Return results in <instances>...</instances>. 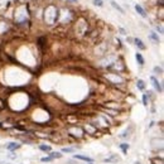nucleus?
<instances>
[{
  "label": "nucleus",
  "mask_w": 164,
  "mask_h": 164,
  "mask_svg": "<svg viewBox=\"0 0 164 164\" xmlns=\"http://www.w3.org/2000/svg\"><path fill=\"white\" fill-rule=\"evenodd\" d=\"M119 148L122 150V153H124V154H126V153H128V150H129L130 145L128 144V143H121V144H119Z\"/></svg>",
  "instance_id": "nucleus-18"
},
{
  "label": "nucleus",
  "mask_w": 164,
  "mask_h": 164,
  "mask_svg": "<svg viewBox=\"0 0 164 164\" xmlns=\"http://www.w3.org/2000/svg\"><path fill=\"white\" fill-rule=\"evenodd\" d=\"M66 138H68L70 140L72 141H78V140H82L86 134L82 129V126H77V125H73V124H68L66 126Z\"/></svg>",
  "instance_id": "nucleus-1"
},
{
  "label": "nucleus",
  "mask_w": 164,
  "mask_h": 164,
  "mask_svg": "<svg viewBox=\"0 0 164 164\" xmlns=\"http://www.w3.org/2000/svg\"><path fill=\"white\" fill-rule=\"evenodd\" d=\"M9 158H10V159H17V155L13 154V152H12V154H9Z\"/></svg>",
  "instance_id": "nucleus-30"
},
{
  "label": "nucleus",
  "mask_w": 164,
  "mask_h": 164,
  "mask_svg": "<svg viewBox=\"0 0 164 164\" xmlns=\"http://www.w3.org/2000/svg\"><path fill=\"white\" fill-rule=\"evenodd\" d=\"M111 5H112V6H114V8H115L116 10H119L120 13H122V14H124V9H122V8H121L120 5H117L115 1H111Z\"/></svg>",
  "instance_id": "nucleus-23"
},
{
  "label": "nucleus",
  "mask_w": 164,
  "mask_h": 164,
  "mask_svg": "<svg viewBox=\"0 0 164 164\" xmlns=\"http://www.w3.org/2000/svg\"><path fill=\"white\" fill-rule=\"evenodd\" d=\"M48 155L52 158V159H61L62 157H63V154L61 152H49L48 153Z\"/></svg>",
  "instance_id": "nucleus-15"
},
{
  "label": "nucleus",
  "mask_w": 164,
  "mask_h": 164,
  "mask_svg": "<svg viewBox=\"0 0 164 164\" xmlns=\"http://www.w3.org/2000/svg\"><path fill=\"white\" fill-rule=\"evenodd\" d=\"M133 42H134V44L139 48L140 51H144V49L146 48V47H145V44L143 43V40H141L140 38H134V40H133Z\"/></svg>",
  "instance_id": "nucleus-10"
},
{
  "label": "nucleus",
  "mask_w": 164,
  "mask_h": 164,
  "mask_svg": "<svg viewBox=\"0 0 164 164\" xmlns=\"http://www.w3.org/2000/svg\"><path fill=\"white\" fill-rule=\"evenodd\" d=\"M133 40H134L133 38H128V42H130V43H133Z\"/></svg>",
  "instance_id": "nucleus-33"
},
{
  "label": "nucleus",
  "mask_w": 164,
  "mask_h": 164,
  "mask_svg": "<svg viewBox=\"0 0 164 164\" xmlns=\"http://www.w3.org/2000/svg\"><path fill=\"white\" fill-rule=\"evenodd\" d=\"M82 129H83V131H85L86 135H90V136H94V138H100V136H102V133L99 131V130L96 129L94 125H91L90 122H85V124L82 125Z\"/></svg>",
  "instance_id": "nucleus-3"
},
{
  "label": "nucleus",
  "mask_w": 164,
  "mask_h": 164,
  "mask_svg": "<svg viewBox=\"0 0 164 164\" xmlns=\"http://www.w3.org/2000/svg\"><path fill=\"white\" fill-rule=\"evenodd\" d=\"M101 106H105V107H109V109H114V110H117V111H122L124 110L122 105L116 102V101H110V102H106L105 105H101Z\"/></svg>",
  "instance_id": "nucleus-5"
},
{
  "label": "nucleus",
  "mask_w": 164,
  "mask_h": 164,
  "mask_svg": "<svg viewBox=\"0 0 164 164\" xmlns=\"http://www.w3.org/2000/svg\"><path fill=\"white\" fill-rule=\"evenodd\" d=\"M94 4L95 5H97V6H102V0H94Z\"/></svg>",
  "instance_id": "nucleus-26"
},
{
  "label": "nucleus",
  "mask_w": 164,
  "mask_h": 164,
  "mask_svg": "<svg viewBox=\"0 0 164 164\" xmlns=\"http://www.w3.org/2000/svg\"><path fill=\"white\" fill-rule=\"evenodd\" d=\"M0 164H10V163H9V162H5V160H1Z\"/></svg>",
  "instance_id": "nucleus-32"
},
{
  "label": "nucleus",
  "mask_w": 164,
  "mask_h": 164,
  "mask_svg": "<svg viewBox=\"0 0 164 164\" xmlns=\"http://www.w3.org/2000/svg\"><path fill=\"white\" fill-rule=\"evenodd\" d=\"M73 159H76V160H82V162H86V163H92V162H94L92 158L86 157V155H81V154H76V155H73Z\"/></svg>",
  "instance_id": "nucleus-8"
},
{
  "label": "nucleus",
  "mask_w": 164,
  "mask_h": 164,
  "mask_svg": "<svg viewBox=\"0 0 164 164\" xmlns=\"http://www.w3.org/2000/svg\"><path fill=\"white\" fill-rule=\"evenodd\" d=\"M87 164H95V163H94V162H92V163H87Z\"/></svg>",
  "instance_id": "nucleus-36"
},
{
  "label": "nucleus",
  "mask_w": 164,
  "mask_h": 164,
  "mask_svg": "<svg viewBox=\"0 0 164 164\" xmlns=\"http://www.w3.org/2000/svg\"><path fill=\"white\" fill-rule=\"evenodd\" d=\"M58 19H59V9H57L54 5H49L46 9V13H44V20L48 24H54L58 22Z\"/></svg>",
  "instance_id": "nucleus-2"
},
{
  "label": "nucleus",
  "mask_w": 164,
  "mask_h": 164,
  "mask_svg": "<svg viewBox=\"0 0 164 164\" xmlns=\"http://www.w3.org/2000/svg\"><path fill=\"white\" fill-rule=\"evenodd\" d=\"M148 104H149V97L146 96V94H144L143 95V105L148 106Z\"/></svg>",
  "instance_id": "nucleus-24"
},
{
  "label": "nucleus",
  "mask_w": 164,
  "mask_h": 164,
  "mask_svg": "<svg viewBox=\"0 0 164 164\" xmlns=\"http://www.w3.org/2000/svg\"><path fill=\"white\" fill-rule=\"evenodd\" d=\"M131 130H133V128H130L129 130L126 129L125 131H124V133H122V134H121V135H120V138H122V139H125V138H129V136H130V133H131Z\"/></svg>",
  "instance_id": "nucleus-21"
},
{
  "label": "nucleus",
  "mask_w": 164,
  "mask_h": 164,
  "mask_svg": "<svg viewBox=\"0 0 164 164\" xmlns=\"http://www.w3.org/2000/svg\"><path fill=\"white\" fill-rule=\"evenodd\" d=\"M40 160H42V162H43V163H46V162H52V160H53V159H52V158H51V157H49V155H48V157H44V158H42V159H40Z\"/></svg>",
  "instance_id": "nucleus-25"
},
{
  "label": "nucleus",
  "mask_w": 164,
  "mask_h": 164,
  "mask_svg": "<svg viewBox=\"0 0 164 164\" xmlns=\"http://www.w3.org/2000/svg\"><path fill=\"white\" fill-rule=\"evenodd\" d=\"M119 32H120V33H121L122 35H126V34H128V33H126V30H125L124 28H119Z\"/></svg>",
  "instance_id": "nucleus-28"
},
{
  "label": "nucleus",
  "mask_w": 164,
  "mask_h": 164,
  "mask_svg": "<svg viewBox=\"0 0 164 164\" xmlns=\"http://www.w3.org/2000/svg\"><path fill=\"white\" fill-rule=\"evenodd\" d=\"M107 43L102 42V43H97V47H95V56H99V57H104L107 54Z\"/></svg>",
  "instance_id": "nucleus-4"
},
{
  "label": "nucleus",
  "mask_w": 164,
  "mask_h": 164,
  "mask_svg": "<svg viewBox=\"0 0 164 164\" xmlns=\"http://www.w3.org/2000/svg\"><path fill=\"white\" fill-rule=\"evenodd\" d=\"M155 28H157V30H158V32L160 33V34H163V28H162V27H159V25H157Z\"/></svg>",
  "instance_id": "nucleus-29"
},
{
  "label": "nucleus",
  "mask_w": 164,
  "mask_h": 164,
  "mask_svg": "<svg viewBox=\"0 0 164 164\" xmlns=\"http://www.w3.org/2000/svg\"><path fill=\"white\" fill-rule=\"evenodd\" d=\"M14 125H15V122H10L9 120H8V121H1L0 129L1 130H10L14 128Z\"/></svg>",
  "instance_id": "nucleus-9"
},
{
  "label": "nucleus",
  "mask_w": 164,
  "mask_h": 164,
  "mask_svg": "<svg viewBox=\"0 0 164 164\" xmlns=\"http://www.w3.org/2000/svg\"><path fill=\"white\" fill-rule=\"evenodd\" d=\"M150 162H152V164H164L163 162V157H154V158H152L150 159Z\"/></svg>",
  "instance_id": "nucleus-19"
},
{
  "label": "nucleus",
  "mask_w": 164,
  "mask_h": 164,
  "mask_svg": "<svg viewBox=\"0 0 164 164\" xmlns=\"http://www.w3.org/2000/svg\"><path fill=\"white\" fill-rule=\"evenodd\" d=\"M136 87H138V90L144 91V90H145V82L143 81V80H138V82H136Z\"/></svg>",
  "instance_id": "nucleus-20"
},
{
  "label": "nucleus",
  "mask_w": 164,
  "mask_h": 164,
  "mask_svg": "<svg viewBox=\"0 0 164 164\" xmlns=\"http://www.w3.org/2000/svg\"><path fill=\"white\" fill-rule=\"evenodd\" d=\"M135 58H136V61H138V63H139V66H144L145 64V59H144V57H143V54L141 53H136L135 54Z\"/></svg>",
  "instance_id": "nucleus-17"
},
{
  "label": "nucleus",
  "mask_w": 164,
  "mask_h": 164,
  "mask_svg": "<svg viewBox=\"0 0 164 164\" xmlns=\"http://www.w3.org/2000/svg\"><path fill=\"white\" fill-rule=\"evenodd\" d=\"M71 1H75V3H76V1H77V0H71Z\"/></svg>",
  "instance_id": "nucleus-35"
},
{
  "label": "nucleus",
  "mask_w": 164,
  "mask_h": 164,
  "mask_svg": "<svg viewBox=\"0 0 164 164\" xmlns=\"http://www.w3.org/2000/svg\"><path fill=\"white\" fill-rule=\"evenodd\" d=\"M150 81L153 82V86H154V88L159 92V94H162L163 92V87H162V85H160V82L158 81V78L155 77V76H152L150 77Z\"/></svg>",
  "instance_id": "nucleus-6"
},
{
  "label": "nucleus",
  "mask_w": 164,
  "mask_h": 164,
  "mask_svg": "<svg viewBox=\"0 0 164 164\" xmlns=\"http://www.w3.org/2000/svg\"><path fill=\"white\" fill-rule=\"evenodd\" d=\"M81 146L80 145H75V146H64V148H62V153H67V154H70V153H73L76 149H80Z\"/></svg>",
  "instance_id": "nucleus-11"
},
{
  "label": "nucleus",
  "mask_w": 164,
  "mask_h": 164,
  "mask_svg": "<svg viewBox=\"0 0 164 164\" xmlns=\"http://www.w3.org/2000/svg\"><path fill=\"white\" fill-rule=\"evenodd\" d=\"M119 160H120V159H119V157L115 155V154H112L111 157H109V158L104 159V162H105V163H116V162H119Z\"/></svg>",
  "instance_id": "nucleus-13"
},
{
  "label": "nucleus",
  "mask_w": 164,
  "mask_h": 164,
  "mask_svg": "<svg viewBox=\"0 0 164 164\" xmlns=\"http://www.w3.org/2000/svg\"><path fill=\"white\" fill-rule=\"evenodd\" d=\"M153 71H154V73H155V75H159V76H162V75H163V70H162V67L155 66V67L153 68Z\"/></svg>",
  "instance_id": "nucleus-22"
},
{
  "label": "nucleus",
  "mask_w": 164,
  "mask_h": 164,
  "mask_svg": "<svg viewBox=\"0 0 164 164\" xmlns=\"http://www.w3.org/2000/svg\"><path fill=\"white\" fill-rule=\"evenodd\" d=\"M149 39L153 40L154 44H158V43H159V37H158V34H157L155 32H150V33H149Z\"/></svg>",
  "instance_id": "nucleus-14"
},
{
  "label": "nucleus",
  "mask_w": 164,
  "mask_h": 164,
  "mask_svg": "<svg viewBox=\"0 0 164 164\" xmlns=\"http://www.w3.org/2000/svg\"><path fill=\"white\" fill-rule=\"evenodd\" d=\"M67 164H77V163H76L75 159H73V160H67Z\"/></svg>",
  "instance_id": "nucleus-31"
},
{
  "label": "nucleus",
  "mask_w": 164,
  "mask_h": 164,
  "mask_svg": "<svg viewBox=\"0 0 164 164\" xmlns=\"http://www.w3.org/2000/svg\"><path fill=\"white\" fill-rule=\"evenodd\" d=\"M20 148H22V144H19V143H17V141H13V143L6 144V149H8L9 152H17V150L20 149Z\"/></svg>",
  "instance_id": "nucleus-7"
},
{
  "label": "nucleus",
  "mask_w": 164,
  "mask_h": 164,
  "mask_svg": "<svg viewBox=\"0 0 164 164\" xmlns=\"http://www.w3.org/2000/svg\"><path fill=\"white\" fill-rule=\"evenodd\" d=\"M135 10H136V13H138L140 17H143V18H146V12L144 10V8H143L141 5L136 4V5H135Z\"/></svg>",
  "instance_id": "nucleus-12"
},
{
  "label": "nucleus",
  "mask_w": 164,
  "mask_h": 164,
  "mask_svg": "<svg viewBox=\"0 0 164 164\" xmlns=\"http://www.w3.org/2000/svg\"><path fill=\"white\" fill-rule=\"evenodd\" d=\"M5 109V104H4V100H1L0 99V111H3Z\"/></svg>",
  "instance_id": "nucleus-27"
},
{
  "label": "nucleus",
  "mask_w": 164,
  "mask_h": 164,
  "mask_svg": "<svg viewBox=\"0 0 164 164\" xmlns=\"http://www.w3.org/2000/svg\"><path fill=\"white\" fill-rule=\"evenodd\" d=\"M38 148H39L42 152H44V153L52 152V148H51V145H47V144H39V145H38Z\"/></svg>",
  "instance_id": "nucleus-16"
},
{
  "label": "nucleus",
  "mask_w": 164,
  "mask_h": 164,
  "mask_svg": "<svg viewBox=\"0 0 164 164\" xmlns=\"http://www.w3.org/2000/svg\"><path fill=\"white\" fill-rule=\"evenodd\" d=\"M135 164H140V162H135Z\"/></svg>",
  "instance_id": "nucleus-34"
}]
</instances>
